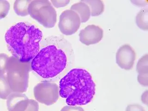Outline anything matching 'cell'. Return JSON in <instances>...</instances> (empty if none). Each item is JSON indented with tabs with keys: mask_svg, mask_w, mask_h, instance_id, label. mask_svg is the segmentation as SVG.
Instances as JSON below:
<instances>
[{
	"mask_svg": "<svg viewBox=\"0 0 148 111\" xmlns=\"http://www.w3.org/2000/svg\"><path fill=\"white\" fill-rule=\"evenodd\" d=\"M71 43L62 36L46 37L41 42L39 51L32 60L31 69L44 79L64 75L74 59Z\"/></svg>",
	"mask_w": 148,
	"mask_h": 111,
	"instance_id": "6da1fadb",
	"label": "cell"
},
{
	"mask_svg": "<svg viewBox=\"0 0 148 111\" xmlns=\"http://www.w3.org/2000/svg\"><path fill=\"white\" fill-rule=\"evenodd\" d=\"M43 33L34 25L20 22L7 30L5 39L13 57L22 62H29L40 49Z\"/></svg>",
	"mask_w": 148,
	"mask_h": 111,
	"instance_id": "7a4b0ae2",
	"label": "cell"
},
{
	"mask_svg": "<svg viewBox=\"0 0 148 111\" xmlns=\"http://www.w3.org/2000/svg\"><path fill=\"white\" fill-rule=\"evenodd\" d=\"M96 85L91 74L86 69H71L59 82V95L69 106L85 105L95 96Z\"/></svg>",
	"mask_w": 148,
	"mask_h": 111,
	"instance_id": "3957f363",
	"label": "cell"
},
{
	"mask_svg": "<svg viewBox=\"0 0 148 111\" xmlns=\"http://www.w3.org/2000/svg\"><path fill=\"white\" fill-rule=\"evenodd\" d=\"M31 62H22L15 57H9L6 66V75L13 92H24L27 90Z\"/></svg>",
	"mask_w": 148,
	"mask_h": 111,
	"instance_id": "277c9868",
	"label": "cell"
},
{
	"mask_svg": "<svg viewBox=\"0 0 148 111\" xmlns=\"http://www.w3.org/2000/svg\"><path fill=\"white\" fill-rule=\"evenodd\" d=\"M28 13L32 18L45 27H53L57 22V11L49 1H32L28 7Z\"/></svg>",
	"mask_w": 148,
	"mask_h": 111,
	"instance_id": "5b68a950",
	"label": "cell"
},
{
	"mask_svg": "<svg viewBox=\"0 0 148 111\" xmlns=\"http://www.w3.org/2000/svg\"><path fill=\"white\" fill-rule=\"evenodd\" d=\"M35 98L40 103L51 106L59 98V89L55 83L44 81L37 84L34 89Z\"/></svg>",
	"mask_w": 148,
	"mask_h": 111,
	"instance_id": "8992f818",
	"label": "cell"
},
{
	"mask_svg": "<svg viewBox=\"0 0 148 111\" xmlns=\"http://www.w3.org/2000/svg\"><path fill=\"white\" fill-rule=\"evenodd\" d=\"M81 24L78 14L71 9H67L62 12L59 17L58 27L62 34L71 35L77 31Z\"/></svg>",
	"mask_w": 148,
	"mask_h": 111,
	"instance_id": "52a82bcc",
	"label": "cell"
},
{
	"mask_svg": "<svg viewBox=\"0 0 148 111\" xmlns=\"http://www.w3.org/2000/svg\"><path fill=\"white\" fill-rule=\"evenodd\" d=\"M136 58L134 49L129 44L120 46L116 55V63L120 68L126 71L133 68Z\"/></svg>",
	"mask_w": 148,
	"mask_h": 111,
	"instance_id": "ba28073f",
	"label": "cell"
},
{
	"mask_svg": "<svg viewBox=\"0 0 148 111\" xmlns=\"http://www.w3.org/2000/svg\"><path fill=\"white\" fill-rule=\"evenodd\" d=\"M103 34L104 32L101 28L95 25H90L80 31V41L86 45H95L101 40Z\"/></svg>",
	"mask_w": 148,
	"mask_h": 111,
	"instance_id": "9c48e42d",
	"label": "cell"
},
{
	"mask_svg": "<svg viewBox=\"0 0 148 111\" xmlns=\"http://www.w3.org/2000/svg\"><path fill=\"white\" fill-rule=\"evenodd\" d=\"M29 99L22 92H12L7 99V106L8 111H25Z\"/></svg>",
	"mask_w": 148,
	"mask_h": 111,
	"instance_id": "30bf717a",
	"label": "cell"
},
{
	"mask_svg": "<svg viewBox=\"0 0 148 111\" xmlns=\"http://www.w3.org/2000/svg\"><path fill=\"white\" fill-rule=\"evenodd\" d=\"M70 9L75 12L78 14L81 23H85L89 20L91 16L90 8L88 5L82 1L73 4Z\"/></svg>",
	"mask_w": 148,
	"mask_h": 111,
	"instance_id": "8fae6325",
	"label": "cell"
},
{
	"mask_svg": "<svg viewBox=\"0 0 148 111\" xmlns=\"http://www.w3.org/2000/svg\"><path fill=\"white\" fill-rule=\"evenodd\" d=\"M83 2L88 5L90 8L91 16H98L104 12L105 5L104 2L101 0H84Z\"/></svg>",
	"mask_w": 148,
	"mask_h": 111,
	"instance_id": "7c38bea8",
	"label": "cell"
},
{
	"mask_svg": "<svg viewBox=\"0 0 148 111\" xmlns=\"http://www.w3.org/2000/svg\"><path fill=\"white\" fill-rule=\"evenodd\" d=\"M32 1L18 0L14 2V9L17 15L25 17L29 15L28 7Z\"/></svg>",
	"mask_w": 148,
	"mask_h": 111,
	"instance_id": "4fadbf2b",
	"label": "cell"
},
{
	"mask_svg": "<svg viewBox=\"0 0 148 111\" xmlns=\"http://www.w3.org/2000/svg\"><path fill=\"white\" fill-rule=\"evenodd\" d=\"M148 9H141L136 17V23L140 29L147 31L148 30Z\"/></svg>",
	"mask_w": 148,
	"mask_h": 111,
	"instance_id": "5bb4252c",
	"label": "cell"
},
{
	"mask_svg": "<svg viewBox=\"0 0 148 111\" xmlns=\"http://www.w3.org/2000/svg\"><path fill=\"white\" fill-rule=\"evenodd\" d=\"M12 92L5 74H0V99H7Z\"/></svg>",
	"mask_w": 148,
	"mask_h": 111,
	"instance_id": "9a60e30c",
	"label": "cell"
},
{
	"mask_svg": "<svg viewBox=\"0 0 148 111\" xmlns=\"http://www.w3.org/2000/svg\"><path fill=\"white\" fill-rule=\"evenodd\" d=\"M139 74H148V55L146 54L139 59L136 67Z\"/></svg>",
	"mask_w": 148,
	"mask_h": 111,
	"instance_id": "2e32d148",
	"label": "cell"
},
{
	"mask_svg": "<svg viewBox=\"0 0 148 111\" xmlns=\"http://www.w3.org/2000/svg\"><path fill=\"white\" fill-rule=\"evenodd\" d=\"M10 8L9 2L5 0H0V20L6 17Z\"/></svg>",
	"mask_w": 148,
	"mask_h": 111,
	"instance_id": "e0dca14e",
	"label": "cell"
},
{
	"mask_svg": "<svg viewBox=\"0 0 148 111\" xmlns=\"http://www.w3.org/2000/svg\"><path fill=\"white\" fill-rule=\"evenodd\" d=\"M9 57L5 53H0V74H5L6 66Z\"/></svg>",
	"mask_w": 148,
	"mask_h": 111,
	"instance_id": "ac0fdd59",
	"label": "cell"
},
{
	"mask_svg": "<svg viewBox=\"0 0 148 111\" xmlns=\"http://www.w3.org/2000/svg\"><path fill=\"white\" fill-rule=\"evenodd\" d=\"M39 105L37 101L34 99H29L27 108L25 111H38Z\"/></svg>",
	"mask_w": 148,
	"mask_h": 111,
	"instance_id": "d6986e66",
	"label": "cell"
},
{
	"mask_svg": "<svg viewBox=\"0 0 148 111\" xmlns=\"http://www.w3.org/2000/svg\"><path fill=\"white\" fill-rule=\"evenodd\" d=\"M148 74H139L138 76V82L145 87H147L148 86Z\"/></svg>",
	"mask_w": 148,
	"mask_h": 111,
	"instance_id": "ffe728a7",
	"label": "cell"
},
{
	"mask_svg": "<svg viewBox=\"0 0 148 111\" xmlns=\"http://www.w3.org/2000/svg\"><path fill=\"white\" fill-rule=\"evenodd\" d=\"M50 1L52 6L57 8L65 7L70 2V1Z\"/></svg>",
	"mask_w": 148,
	"mask_h": 111,
	"instance_id": "44dd1931",
	"label": "cell"
},
{
	"mask_svg": "<svg viewBox=\"0 0 148 111\" xmlns=\"http://www.w3.org/2000/svg\"><path fill=\"white\" fill-rule=\"evenodd\" d=\"M126 111H145L143 106L138 104H130L127 106Z\"/></svg>",
	"mask_w": 148,
	"mask_h": 111,
	"instance_id": "7402d4cb",
	"label": "cell"
},
{
	"mask_svg": "<svg viewBox=\"0 0 148 111\" xmlns=\"http://www.w3.org/2000/svg\"><path fill=\"white\" fill-rule=\"evenodd\" d=\"M60 111H84L80 106H66L62 108Z\"/></svg>",
	"mask_w": 148,
	"mask_h": 111,
	"instance_id": "603a6c76",
	"label": "cell"
},
{
	"mask_svg": "<svg viewBox=\"0 0 148 111\" xmlns=\"http://www.w3.org/2000/svg\"><path fill=\"white\" fill-rule=\"evenodd\" d=\"M131 2L138 7H145L148 4L147 1H131Z\"/></svg>",
	"mask_w": 148,
	"mask_h": 111,
	"instance_id": "cb8c5ba5",
	"label": "cell"
},
{
	"mask_svg": "<svg viewBox=\"0 0 148 111\" xmlns=\"http://www.w3.org/2000/svg\"><path fill=\"white\" fill-rule=\"evenodd\" d=\"M148 90H146L141 96V101L143 103L145 104L146 105H148Z\"/></svg>",
	"mask_w": 148,
	"mask_h": 111,
	"instance_id": "d4e9b609",
	"label": "cell"
}]
</instances>
